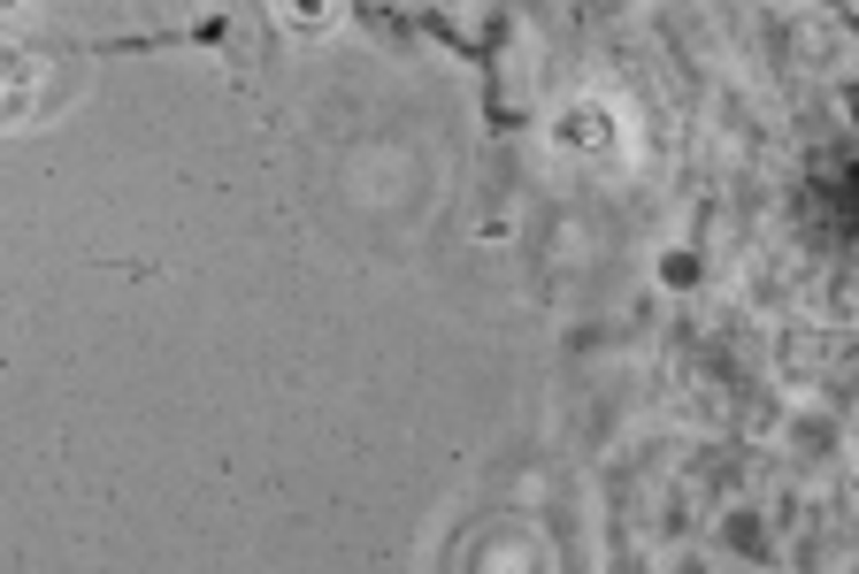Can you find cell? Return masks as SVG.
<instances>
[{
	"mask_svg": "<svg viewBox=\"0 0 859 574\" xmlns=\"http://www.w3.org/2000/svg\"><path fill=\"white\" fill-rule=\"evenodd\" d=\"M660 276H668V284H698V260H690V253H668Z\"/></svg>",
	"mask_w": 859,
	"mask_h": 574,
	"instance_id": "obj_1",
	"label": "cell"
}]
</instances>
